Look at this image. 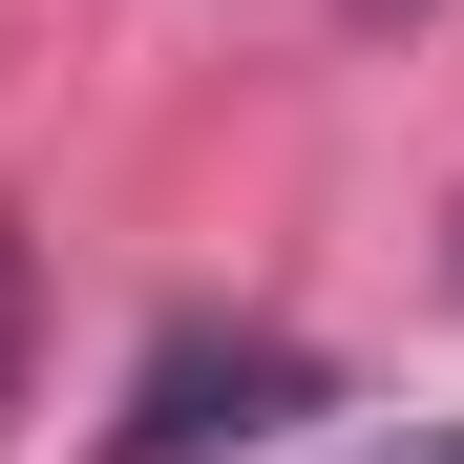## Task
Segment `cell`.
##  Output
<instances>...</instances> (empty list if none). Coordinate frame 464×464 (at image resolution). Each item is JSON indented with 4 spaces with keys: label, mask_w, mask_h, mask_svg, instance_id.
<instances>
[{
    "label": "cell",
    "mask_w": 464,
    "mask_h": 464,
    "mask_svg": "<svg viewBox=\"0 0 464 464\" xmlns=\"http://www.w3.org/2000/svg\"><path fill=\"white\" fill-rule=\"evenodd\" d=\"M338 380L295 338H148V380L106 401V464H211V443H295Z\"/></svg>",
    "instance_id": "1"
},
{
    "label": "cell",
    "mask_w": 464,
    "mask_h": 464,
    "mask_svg": "<svg viewBox=\"0 0 464 464\" xmlns=\"http://www.w3.org/2000/svg\"><path fill=\"white\" fill-rule=\"evenodd\" d=\"M22 317H43V295H22V232H0V401H22Z\"/></svg>",
    "instance_id": "2"
},
{
    "label": "cell",
    "mask_w": 464,
    "mask_h": 464,
    "mask_svg": "<svg viewBox=\"0 0 464 464\" xmlns=\"http://www.w3.org/2000/svg\"><path fill=\"white\" fill-rule=\"evenodd\" d=\"M401 464H464V422H443V443H401Z\"/></svg>",
    "instance_id": "3"
},
{
    "label": "cell",
    "mask_w": 464,
    "mask_h": 464,
    "mask_svg": "<svg viewBox=\"0 0 464 464\" xmlns=\"http://www.w3.org/2000/svg\"><path fill=\"white\" fill-rule=\"evenodd\" d=\"M359 22H422V0H359Z\"/></svg>",
    "instance_id": "4"
}]
</instances>
